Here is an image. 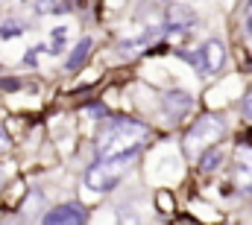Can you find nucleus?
I'll use <instances>...</instances> for the list:
<instances>
[{"label":"nucleus","mask_w":252,"mask_h":225,"mask_svg":"<svg viewBox=\"0 0 252 225\" xmlns=\"http://www.w3.org/2000/svg\"><path fill=\"white\" fill-rule=\"evenodd\" d=\"M235 184L244 193H252V146L250 143H241L235 149Z\"/></svg>","instance_id":"39448f33"},{"label":"nucleus","mask_w":252,"mask_h":225,"mask_svg":"<svg viewBox=\"0 0 252 225\" xmlns=\"http://www.w3.org/2000/svg\"><path fill=\"white\" fill-rule=\"evenodd\" d=\"M220 164H223V149H220V146H211V149L203 152V158H200V170H203V173H214V170H220Z\"/></svg>","instance_id":"9d476101"},{"label":"nucleus","mask_w":252,"mask_h":225,"mask_svg":"<svg viewBox=\"0 0 252 225\" xmlns=\"http://www.w3.org/2000/svg\"><path fill=\"white\" fill-rule=\"evenodd\" d=\"M135 158H138V149H132V152H120V155H103L100 164L88 167V173H85V184H88L94 193H109V190H115V184L132 170Z\"/></svg>","instance_id":"f03ea898"},{"label":"nucleus","mask_w":252,"mask_h":225,"mask_svg":"<svg viewBox=\"0 0 252 225\" xmlns=\"http://www.w3.org/2000/svg\"><path fill=\"white\" fill-rule=\"evenodd\" d=\"M38 15H53V12H65L68 9V3H62V0H26Z\"/></svg>","instance_id":"9b49d317"},{"label":"nucleus","mask_w":252,"mask_h":225,"mask_svg":"<svg viewBox=\"0 0 252 225\" xmlns=\"http://www.w3.org/2000/svg\"><path fill=\"white\" fill-rule=\"evenodd\" d=\"M9 146H12V141H9V138H6V132L0 129V155H3V152H9Z\"/></svg>","instance_id":"2eb2a0df"},{"label":"nucleus","mask_w":252,"mask_h":225,"mask_svg":"<svg viewBox=\"0 0 252 225\" xmlns=\"http://www.w3.org/2000/svg\"><path fill=\"white\" fill-rule=\"evenodd\" d=\"M15 20H6L3 26H0V35H21L23 32V26H12Z\"/></svg>","instance_id":"ddd939ff"},{"label":"nucleus","mask_w":252,"mask_h":225,"mask_svg":"<svg viewBox=\"0 0 252 225\" xmlns=\"http://www.w3.org/2000/svg\"><path fill=\"white\" fill-rule=\"evenodd\" d=\"M147 138V126L129 117H115L97 138V152L103 155H120V152H132L144 143Z\"/></svg>","instance_id":"f257e3e1"},{"label":"nucleus","mask_w":252,"mask_h":225,"mask_svg":"<svg viewBox=\"0 0 252 225\" xmlns=\"http://www.w3.org/2000/svg\"><path fill=\"white\" fill-rule=\"evenodd\" d=\"M247 29L252 32V3H250V9H247Z\"/></svg>","instance_id":"dca6fc26"},{"label":"nucleus","mask_w":252,"mask_h":225,"mask_svg":"<svg viewBox=\"0 0 252 225\" xmlns=\"http://www.w3.org/2000/svg\"><path fill=\"white\" fill-rule=\"evenodd\" d=\"M91 50H94V41H91V38H82V41L76 44V50L68 56V70H76V67H82V64H85V59L91 56Z\"/></svg>","instance_id":"1a4fd4ad"},{"label":"nucleus","mask_w":252,"mask_h":225,"mask_svg":"<svg viewBox=\"0 0 252 225\" xmlns=\"http://www.w3.org/2000/svg\"><path fill=\"white\" fill-rule=\"evenodd\" d=\"M223 129H226V126H223L220 117H214V114L200 117V120L191 126V132H188V143H185V149H188V152H197V149H203V146H211L214 141H220Z\"/></svg>","instance_id":"7ed1b4c3"},{"label":"nucleus","mask_w":252,"mask_h":225,"mask_svg":"<svg viewBox=\"0 0 252 225\" xmlns=\"http://www.w3.org/2000/svg\"><path fill=\"white\" fill-rule=\"evenodd\" d=\"M44 223L50 225H79L85 223V211L79 208V205H62V208H56V211H50L47 217H44Z\"/></svg>","instance_id":"423d86ee"},{"label":"nucleus","mask_w":252,"mask_h":225,"mask_svg":"<svg viewBox=\"0 0 252 225\" xmlns=\"http://www.w3.org/2000/svg\"><path fill=\"white\" fill-rule=\"evenodd\" d=\"M241 105H244V117H247V120H252V91L244 97V102H241Z\"/></svg>","instance_id":"4468645a"},{"label":"nucleus","mask_w":252,"mask_h":225,"mask_svg":"<svg viewBox=\"0 0 252 225\" xmlns=\"http://www.w3.org/2000/svg\"><path fill=\"white\" fill-rule=\"evenodd\" d=\"M156 205H159V208H161L164 214H170V211H173V196H170L167 190H161V193L156 196Z\"/></svg>","instance_id":"f8f14e48"},{"label":"nucleus","mask_w":252,"mask_h":225,"mask_svg":"<svg viewBox=\"0 0 252 225\" xmlns=\"http://www.w3.org/2000/svg\"><path fill=\"white\" fill-rule=\"evenodd\" d=\"M167 23L176 26V29H191L197 23V12L191 6H185V3H173L167 9Z\"/></svg>","instance_id":"0eeeda50"},{"label":"nucleus","mask_w":252,"mask_h":225,"mask_svg":"<svg viewBox=\"0 0 252 225\" xmlns=\"http://www.w3.org/2000/svg\"><path fill=\"white\" fill-rule=\"evenodd\" d=\"M191 94H185V91H170L167 97H164V108H167V114L173 117V120H179V117H185L188 114V108H191Z\"/></svg>","instance_id":"6e6552de"},{"label":"nucleus","mask_w":252,"mask_h":225,"mask_svg":"<svg viewBox=\"0 0 252 225\" xmlns=\"http://www.w3.org/2000/svg\"><path fill=\"white\" fill-rule=\"evenodd\" d=\"M191 64H197L200 67V73H206V76H211V73H217L223 64H226V47L220 44V41H206L203 47H200V53H182Z\"/></svg>","instance_id":"20e7f679"}]
</instances>
